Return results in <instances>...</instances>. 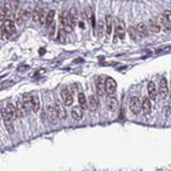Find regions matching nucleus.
I'll return each instance as SVG.
<instances>
[{
  "mask_svg": "<svg viewBox=\"0 0 171 171\" xmlns=\"http://www.w3.org/2000/svg\"><path fill=\"white\" fill-rule=\"evenodd\" d=\"M116 91V82L112 80V78H107L105 80V92H107L108 94H114Z\"/></svg>",
  "mask_w": 171,
  "mask_h": 171,
  "instance_id": "9d476101",
  "label": "nucleus"
},
{
  "mask_svg": "<svg viewBox=\"0 0 171 171\" xmlns=\"http://www.w3.org/2000/svg\"><path fill=\"white\" fill-rule=\"evenodd\" d=\"M148 94H149V99L151 100H156V97H157V88H156V85H155V82L153 81H149L148 82Z\"/></svg>",
  "mask_w": 171,
  "mask_h": 171,
  "instance_id": "f8f14e48",
  "label": "nucleus"
},
{
  "mask_svg": "<svg viewBox=\"0 0 171 171\" xmlns=\"http://www.w3.org/2000/svg\"><path fill=\"white\" fill-rule=\"evenodd\" d=\"M78 25H80V28H85V22H84V21H80Z\"/></svg>",
  "mask_w": 171,
  "mask_h": 171,
  "instance_id": "cd10ccee",
  "label": "nucleus"
},
{
  "mask_svg": "<svg viewBox=\"0 0 171 171\" xmlns=\"http://www.w3.org/2000/svg\"><path fill=\"white\" fill-rule=\"evenodd\" d=\"M105 93H107L105 92V78L99 77V80H97V94L99 96H104Z\"/></svg>",
  "mask_w": 171,
  "mask_h": 171,
  "instance_id": "4468645a",
  "label": "nucleus"
},
{
  "mask_svg": "<svg viewBox=\"0 0 171 171\" xmlns=\"http://www.w3.org/2000/svg\"><path fill=\"white\" fill-rule=\"evenodd\" d=\"M149 30H152L153 33H159L162 30V26H160L159 22L156 21H149Z\"/></svg>",
  "mask_w": 171,
  "mask_h": 171,
  "instance_id": "4be33fe9",
  "label": "nucleus"
},
{
  "mask_svg": "<svg viewBox=\"0 0 171 171\" xmlns=\"http://www.w3.org/2000/svg\"><path fill=\"white\" fill-rule=\"evenodd\" d=\"M129 107H130V111H132L134 115H138V114L141 112V101H140V99L135 97V96L130 97Z\"/></svg>",
  "mask_w": 171,
  "mask_h": 171,
  "instance_id": "20e7f679",
  "label": "nucleus"
},
{
  "mask_svg": "<svg viewBox=\"0 0 171 171\" xmlns=\"http://www.w3.org/2000/svg\"><path fill=\"white\" fill-rule=\"evenodd\" d=\"M15 34V23L10 19H6L2 25V37L4 40L6 39H10Z\"/></svg>",
  "mask_w": 171,
  "mask_h": 171,
  "instance_id": "f03ea898",
  "label": "nucleus"
},
{
  "mask_svg": "<svg viewBox=\"0 0 171 171\" xmlns=\"http://www.w3.org/2000/svg\"><path fill=\"white\" fill-rule=\"evenodd\" d=\"M60 97H62V101H63L64 105H71L73 104V93L70 92V89H67V88L62 89Z\"/></svg>",
  "mask_w": 171,
  "mask_h": 171,
  "instance_id": "423d86ee",
  "label": "nucleus"
},
{
  "mask_svg": "<svg viewBox=\"0 0 171 171\" xmlns=\"http://www.w3.org/2000/svg\"><path fill=\"white\" fill-rule=\"evenodd\" d=\"M163 17L167 19V22L171 23V11H170V10H166V11L163 12Z\"/></svg>",
  "mask_w": 171,
  "mask_h": 171,
  "instance_id": "bb28decb",
  "label": "nucleus"
},
{
  "mask_svg": "<svg viewBox=\"0 0 171 171\" xmlns=\"http://www.w3.org/2000/svg\"><path fill=\"white\" fill-rule=\"evenodd\" d=\"M71 116L74 121H81L84 116V110L81 107H73L71 110Z\"/></svg>",
  "mask_w": 171,
  "mask_h": 171,
  "instance_id": "f3484780",
  "label": "nucleus"
},
{
  "mask_svg": "<svg viewBox=\"0 0 171 171\" xmlns=\"http://www.w3.org/2000/svg\"><path fill=\"white\" fill-rule=\"evenodd\" d=\"M86 18H88V21L89 22H91V25H92V28H96V19H94V15H93V10L91 9V7H88V9H86Z\"/></svg>",
  "mask_w": 171,
  "mask_h": 171,
  "instance_id": "6ab92c4d",
  "label": "nucleus"
},
{
  "mask_svg": "<svg viewBox=\"0 0 171 171\" xmlns=\"http://www.w3.org/2000/svg\"><path fill=\"white\" fill-rule=\"evenodd\" d=\"M45 18H47V14L44 12V10H34V12H33L34 22L43 25V23H45Z\"/></svg>",
  "mask_w": 171,
  "mask_h": 171,
  "instance_id": "1a4fd4ad",
  "label": "nucleus"
},
{
  "mask_svg": "<svg viewBox=\"0 0 171 171\" xmlns=\"http://www.w3.org/2000/svg\"><path fill=\"white\" fill-rule=\"evenodd\" d=\"M59 19H60V26L64 29V32L70 33L73 30V26H74V18H73V15L69 11H64L63 14H60Z\"/></svg>",
  "mask_w": 171,
  "mask_h": 171,
  "instance_id": "f257e3e1",
  "label": "nucleus"
},
{
  "mask_svg": "<svg viewBox=\"0 0 171 171\" xmlns=\"http://www.w3.org/2000/svg\"><path fill=\"white\" fill-rule=\"evenodd\" d=\"M96 26H97V36L99 37H101L103 34L105 33V30H104V26H105V21H99V22L96 23Z\"/></svg>",
  "mask_w": 171,
  "mask_h": 171,
  "instance_id": "5701e85b",
  "label": "nucleus"
},
{
  "mask_svg": "<svg viewBox=\"0 0 171 171\" xmlns=\"http://www.w3.org/2000/svg\"><path fill=\"white\" fill-rule=\"evenodd\" d=\"M168 82H167V78L166 77H162L160 78V85H159V89H157V92L160 93V97H163L164 99L166 96L168 94Z\"/></svg>",
  "mask_w": 171,
  "mask_h": 171,
  "instance_id": "0eeeda50",
  "label": "nucleus"
},
{
  "mask_svg": "<svg viewBox=\"0 0 171 171\" xmlns=\"http://www.w3.org/2000/svg\"><path fill=\"white\" fill-rule=\"evenodd\" d=\"M141 110L145 114H151L152 112V100L149 97H144L141 101Z\"/></svg>",
  "mask_w": 171,
  "mask_h": 171,
  "instance_id": "9b49d317",
  "label": "nucleus"
},
{
  "mask_svg": "<svg viewBox=\"0 0 171 171\" xmlns=\"http://www.w3.org/2000/svg\"><path fill=\"white\" fill-rule=\"evenodd\" d=\"M112 17L111 15H107L105 17V34H108L110 36L111 33H112Z\"/></svg>",
  "mask_w": 171,
  "mask_h": 171,
  "instance_id": "aec40b11",
  "label": "nucleus"
},
{
  "mask_svg": "<svg viewBox=\"0 0 171 171\" xmlns=\"http://www.w3.org/2000/svg\"><path fill=\"white\" fill-rule=\"evenodd\" d=\"M125 37H126V26H125V23L122 21H118L115 23V41L116 39L123 40Z\"/></svg>",
  "mask_w": 171,
  "mask_h": 171,
  "instance_id": "7ed1b4c3",
  "label": "nucleus"
},
{
  "mask_svg": "<svg viewBox=\"0 0 171 171\" xmlns=\"http://www.w3.org/2000/svg\"><path fill=\"white\" fill-rule=\"evenodd\" d=\"M10 14V9L7 6L0 7V19H7V15Z\"/></svg>",
  "mask_w": 171,
  "mask_h": 171,
  "instance_id": "393cba45",
  "label": "nucleus"
},
{
  "mask_svg": "<svg viewBox=\"0 0 171 171\" xmlns=\"http://www.w3.org/2000/svg\"><path fill=\"white\" fill-rule=\"evenodd\" d=\"M170 92H171V88H170Z\"/></svg>",
  "mask_w": 171,
  "mask_h": 171,
  "instance_id": "c756f323",
  "label": "nucleus"
},
{
  "mask_svg": "<svg viewBox=\"0 0 171 171\" xmlns=\"http://www.w3.org/2000/svg\"><path fill=\"white\" fill-rule=\"evenodd\" d=\"M55 25V11H48L47 12V18H45V26L47 28H52V26Z\"/></svg>",
  "mask_w": 171,
  "mask_h": 171,
  "instance_id": "dca6fc26",
  "label": "nucleus"
},
{
  "mask_svg": "<svg viewBox=\"0 0 171 171\" xmlns=\"http://www.w3.org/2000/svg\"><path fill=\"white\" fill-rule=\"evenodd\" d=\"M130 32V37H132L133 40H138L140 37H138V33H137V29H135V26H132V28L129 29Z\"/></svg>",
  "mask_w": 171,
  "mask_h": 171,
  "instance_id": "a878e982",
  "label": "nucleus"
},
{
  "mask_svg": "<svg viewBox=\"0 0 171 171\" xmlns=\"http://www.w3.org/2000/svg\"><path fill=\"white\" fill-rule=\"evenodd\" d=\"M78 103H80V107L84 108V110L88 107V99H86V96L82 93V92L78 93Z\"/></svg>",
  "mask_w": 171,
  "mask_h": 171,
  "instance_id": "412c9836",
  "label": "nucleus"
},
{
  "mask_svg": "<svg viewBox=\"0 0 171 171\" xmlns=\"http://www.w3.org/2000/svg\"><path fill=\"white\" fill-rule=\"evenodd\" d=\"M55 111H56V115L58 118H66V111H64L63 107H60V104H56L55 105Z\"/></svg>",
  "mask_w": 171,
  "mask_h": 171,
  "instance_id": "b1692460",
  "label": "nucleus"
},
{
  "mask_svg": "<svg viewBox=\"0 0 171 171\" xmlns=\"http://www.w3.org/2000/svg\"><path fill=\"white\" fill-rule=\"evenodd\" d=\"M15 108H17V118H23V116L28 114V107L23 104L22 100H17L15 103Z\"/></svg>",
  "mask_w": 171,
  "mask_h": 171,
  "instance_id": "6e6552de",
  "label": "nucleus"
},
{
  "mask_svg": "<svg viewBox=\"0 0 171 171\" xmlns=\"http://www.w3.org/2000/svg\"><path fill=\"white\" fill-rule=\"evenodd\" d=\"M135 29H137V33H138V37H146L148 36V33H149V29H148V26L145 25L144 22H140L137 26H135Z\"/></svg>",
  "mask_w": 171,
  "mask_h": 171,
  "instance_id": "ddd939ff",
  "label": "nucleus"
},
{
  "mask_svg": "<svg viewBox=\"0 0 171 171\" xmlns=\"http://www.w3.org/2000/svg\"><path fill=\"white\" fill-rule=\"evenodd\" d=\"M88 107L91 108V110H97L99 108V99H97V96H94V94H92L91 97L88 99Z\"/></svg>",
  "mask_w": 171,
  "mask_h": 171,
  "instance_id": "a211bd4d",
  "label": "nucleus"
},
{
  "mask_svg": "<svg viewBox=\"0 0 171 171\" xmlns=\"http://www.w3.org/2000/svg\"><path fill=\"white\" fill-rule=\"evenodd\" d=\"M0 125H2V115H0Z\"/></svg>",
  "mask_w": 171,
  "mask_h": 171,
  "instance_id": "c85d7f7f",
  "label": "nucleus"
},
{
  "mask_svg": "<svg viewBox=\"0 0 171 171\" xmlns=\"http://www.w3.org/2000/svg\"><path fill=\"white\" fill-rule=\"evenodd\" d=\"M29 107L33 112H39L40 108H41V104H40V99L36 96V94H29Z\"/></svg>",
  "mask_w": 171,
  "mask_h": 171,
  "instance_id": "39448f33",
  "label": "nucleus"
},
{
  "mask_svg": "<svg viewBox=\"0 0 171 171\" xmlns=\"http://www.w3.org/2000/svg\"><path fill=\"white\" fill-rule=\"evenodd\" d=\"M105 105H107V108L110 111H115L116 108H118V99L111 94V96L107 99V101H105Z\"/></svg>",
  "mask_w": 171,
  "mask_h": 171,
  "instance_id": "2eb2a0df",
  "label": "nucleus"
}]
</instances>
